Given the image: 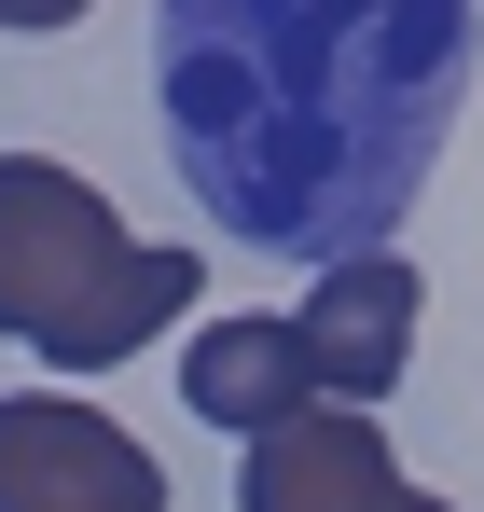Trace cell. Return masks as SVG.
Returning <instances> with one entry per match:
<instances>
[{"mask_svg":"<svg viewBox=\"0 0 484 512\" xmlns=\"http://www.w3.org/2000/svg\"><path fill=\"white\" fill-rule=\"evenodd\" d=\"M236 512H457V499L402 485V471H388V429L332 402V416H291V429H263V443H249Z\"/></svg>","mask_w":484,"mask_h":512,"instance_id":"4","label":"cell"},{"mask_svg":"<svg viewBox=\"0 0 484 512\" xmlns=\"http://www.w3.org/2000/svg\"><path fill=\"white\" fill-rule=\"evenodd\" d=\"M0 512H166V471L125 416H97L70 388H14L0 402Z\"/></svg>","mask_w":484,"mask_h":512,"instance_id":"2","label":"cell"},{"mask_svg":"<svg viewBox=\"0 0 484 512\" xmlns=\"http://www.w3.org/2000/svg\"><path fill=\"white\" fill-rule=\"evenodd\" d=\"M83 14H97V0H0V28H28V42H42V28H83Z\"/></svg>","mask_w":484,"mask_h":512,"instance_id":"6","label":"cell"},{"mask_svg":"<svg viewBox=\"0 0 484 512\" xmlns=\"http://www.w3.org/2000/svg\"><path fill=\"white\" fill-rule=\"evenodd\" d=\"M415 305H429V277H415L402 250H346L305 291V374H319V402H346V416H374L388 388L415 374Z\"/></svg>","mask_w":484,"mask_h":512,"instance_id":"3","label":"cell"},{"mask_svg":"<svg viewBox=\"0 0 484 512\" xmlns=\"http://www.w3.org/2000/svg\"><path fill=\"white\" fill-rule=\"evenodd\" d=\"M194 305V250H153L111 222V194L56 153H0V333L42 346L56 374H111L166 346Z\"/></svg>","mask_w":484,"mask_h":512,"instance_id":"1","label":"cell"},{"mask_svg":"<svg viewBox=\"0 0 484 512\" xmlns=\"http://www.w3.org/2000/svg\"><path fill=\"white\" fill-rule=\"evenodd\" d=\"M180 402L208 429H236V443H263V429L319 416V374H305V333L291 319H208V333L180 346Z\"/></svg>","mask_w":484,"mask_h":512,"instance_id":"5","label":"cell"}]
</instances>
